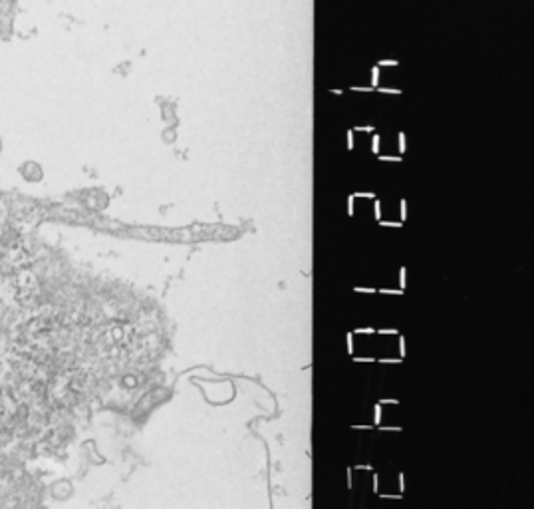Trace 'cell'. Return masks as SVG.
<instances>
[{
	"label": "cell",
	"mask_w": 534,
	"mask_h": 509,
	"mask_svg": "<svg viewBox=\"0 0 534 509\" xmlns=\"http://www.w3.org/2000/svg\"><path fill=\"white\" fill-rule=\"evenodd\" d=\"M22 175L28 179V181H40L42 179V169L36 165V163H26L24 167H22Z\"/></svg>",
	"instance_id": "cell-1"
},
{
	"label": "cell",
	"mask_w": 534,
	"mask_h": 509,
	"mask_svg": "<svg viewBox=\"0 0 534 509\" xmlns=\"http://www.w3.org/2000/svg\"><path fill=\"white\" fill-rule=\"evenodd\" d=\"M0 152H2V139H0Z\"/></svg>",
	"instance_id": "cell-2"
}]
</instances>
